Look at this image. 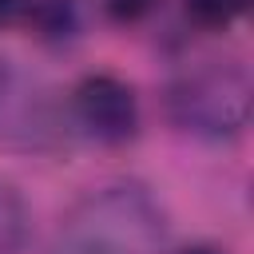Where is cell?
I'll use <instances>...</instances> for the list:
<instances>
[{
  "label": "cell",
  "instance_id": "9",
  "mask_svg": "<svg viewBox=\"0 0 254 254\" xmlns=\"http://www.w3.org/2000/svg\"><path fill=\"white\" fill-rule=\"evenodd\" d=\"M12 20V0H0V24Z\"/></svg>",
  "mask_w": 254,
  "mask_h": 254
},
{
  "label": "cell",
  "instance_id": "8",
  "mask_svg": "<svg viewBox=\"0 0 254 254\" xmlns=\"http://www.w3.org/2000/svg\"><path fill=\"white\" fill-rule=\"evenodd\" d=\"M155 4H159V0H103L107 16L119 20V24H135V20H143Z\"/></svg>",
  "mask_w": 254,
  "mask_h": 254
},
{
  "label": "cell",
  "instance_id": "5",
  "mask_svg": "<svg viewBox=\"0 0 254 254\" xmlns=\"http://www.w3.org/2000/svg\"><path fill=\"white\" fill-rule=\"evenodd\" d=\"M40 40H67L79 24L75 0H12V20Z\"/></svg>",
  "mask_w": 254,
  "mask_h": 254
},
{
  "label": "cell",
  "instance_id": "2",
  "mask_svg": "<svg viewBox=\"0 0 254 254\" xmlns=\"http://www.w3.org/2000/svg\"><path fill=\"white\" fill-rule=\"evenodd\" d=\"M254 83L242 60H194L167 83V115L194 139H238L250 123Z\"/></svg>",
  "mask_w": 254,
  "mask_h": 254
},
{
  "label": "cell",
  "instance_id": "3",
  "mask_svg": "<svg viewBox=\"0 0 254 254\" xmlns=\"http://www.w3.org/2000/svg\"><path fill=\"white\" fill-rule=\"evenodd\" d=\"M71 135L75 127L67 99H56V91L40 75H28L12 60H0V143L12 151L52 155L64 151Z\"/></svg>",
  "mask_w": 254,
  "mask_h": 254
},
{
  "label": "cell",
  "instance_id": "1",
  "mask_svg": "<svg viewBox=\"0 0 254 254\" xmlns=\"http://www.w3.org/2000/svg\"><path fill=\"white\" fill-rule=\"evenodd\" d=\"M167 210L143 183H107L75 198L48 242V254H159Z\"/></svg>",
  "mask_w": 254,
  "mask_h": 254
},
{
  "label": "cell",
  "instance_id": "4",
  "mask_svg": "<svg viewBox=\"0 0 254 254\" xmlns=\"http://www.w3.org/2000/svg\"><path fill=\"white\" fill-rule=\"evenodd\" d=\"M71 127L103 147H123L139 135V95L127 79L111 71L83 75L67 95Z\"/></svg>",
  "mask_w": 254,
  "mask_h": 254
},
{
  "label": "cell",
  "instance_id": "6",
  "mask_svg": "<svg viewBox=\"0 0 254 254\" xmlns=\"http://www.w3.org/2000/svg\"><path fill=\"white\" fill-rule=\"evenodd\" d=\"M32 238V214L24 194L0 179V254H24Z\"/></svg>",
  "mask_w": 254,
  "mask_h": 254
},
{
  "label": "cell",
  "instance_id": "7",
  "mask_svg": "<svg viewBox=\"0 0 254 254\" xmlns=\"http://www.w3.org/2000/svg\"><path fill=\"white\" fill-rule=\"evenodd\" d=\"M246 8L250 0H187V16L198 28H230Z\"/></svg>",
  "mask_w": 254,
  "mask_h": 254
},
{
  "label": "cell",
  "instance_id": "10",
  "mask_svg": "<svg viewBox=\"0 0 254 254\" xmlns=\"http://www.w3.org/2000/svg\"><path fill=\"white\" fill-rule=\"evenodd\" d=\"M179 254H222V250H210V246H187V250H179Z\"/></svg>",
  "mask_w": 254,
  "mask_h": 254
}]
</instances>
